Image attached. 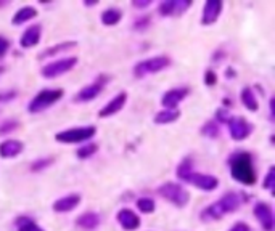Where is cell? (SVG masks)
<instances>
[{
    "label": "cell",
    "mask_w": 275,
    "mask_h": 231,
    "mask_svg": "<svg viewBox=\"0 0 275 231\" xmlns=\"http://www.w3.org/2000/svg\"><path fill=\"white\" fill-rule=\"evenodd\" d=\"M206 83H208V85L216 83V74H214L212 71H208V72H206Z\"/></svg>",
    "instance_id": "obj_34"
},
{
    "label": "cell",
    "mask_w": 275,
    "mask_h": 231,
    "mask_svg": "<svg viewBox=\"0 0 275 231\" xmlns=\"http://www.w3.org/2000/svg\"><path fill=\"white\" fill-rule=\"evenodd\" d=\"M97 150H99V146L95 143H87V144H84L82 148L77 150V157H79V159H87V157L95 154V151H97Z\"/></svg>",
    "instance_id": "obj_27"
},
{
    "label": "cell",
    "mask_w": 275,
    "mask_h": 231,
    "mask_svg": "<svg viewBox=\"0 0 275 231\" xmlns=\"http://www.w3.org/2000/svg\"><path fill=\"white\" fill-rule=\"evenodd\" d=\"M230 172L232 177L240 181L243 185H254L256 181V172L253 169V162L251 157L246 153H238L230 159Z\"/></svg>",
    "instance_id": "obj_2"
},
{
    "label": "cell",
    "mask_w": 275,
    "mask_h": 231,
    "mask_svg": "<svg viewBox=\"0 0 275 231\" xmlns=\"http://www.w3.org/2000/svg\"><path fill=\"white\" fill-rule=\"evenodd\" d=\"M117 222L121 223L124 229H135L140 225V218L129 209H123L117 214Z\"/></svg>",
    "instance_id": "obj_18"
},
{
    "label": "cell",
    "mask_w": 275,
    "mask_h": 231,
    "mask_svg": "<svg viewBox=\"0 0 275 231\" xmlns=\"http://www.w3.org/2000/svg\"><path fill=\"white\" fill-rule=\"evenodd\" d=\"M221 10H222V2L221 0H208L205 10H203V24H212L216 23V19L221 15Z\"/></svg>",
    "instance_id": "obj_11"
},
{
    "label": "cell",
    "mask_w": 275,
    "mask_h": 231,
    "mask_svg": "<svg viewBox=\"0 0 275 231\" xmlns=\"http://www.w3.org/2000/svg\"><path fill=\"white\" fill-rule=\"evenodd\" d=\"M16 228L18 231H44L37 223L32 222L28 217H19L16 220Z\"/></svg>",
    "instance_id": "obj_25"
},
{
    "label": "cell",
    "mask_w": 275,
    "mask_h": 231,
    "mask_svg": "<svg viewBox=\"0 0 275 231\" xmlns=\"http://www.w3.org/2000/svg\"><path fill=\"white\" fill-rule=\"evenodd\" d=\"M81 202V196L79 194H69V196H65L62 199L55 201L53 204V211L55 212H69L76 209V205Z\"/></svg>",
    "instance_id": "obj_17"
},
{
    "label": "cell",
    "mask_w": 275,
    "mask_h": 231,
    "mask_svg": "<svg viewBox=\"0 0 275 231\" xmlns=\"http://www.w3.org/2000/svg\"><path fill=\"white\" fill-rule=\"evenodd\" d=\"M219 202L222 205V209L225 211V214H230L240 207L243 202V198L240 196V193H227L225 196H222L219 199Z\"/></svg>",
    "instance_id": "obj_16"
},
{
    "label": "cell",
    "mask_w": 275,
    "mask_h": 231,
    "mask_svg": "<svg viewBox=\"0 0 275 231\" xmlns=\"http://www.w3.org/2000/svg\"><path fill=\"white\" fill-rule=\"evenodd\" d=\"M203 133L208 135V137H211V138H214V137L219 135V127H218L216 122H208L205 127H203Z\"/></svg>",
    "instance_id": "obj_29"
},
{
    "label": "cell",
    "mask_w": 275,
    "mask_h": 231,
    "mask_svg": "<svg viewBox=\"0 0 275 231\" xmlns=\"http://www.w3.org/2000/svg\"><path fill=\"white\" fill-rule=\"evenodd\" d=\"M227 124H229L230 137L233 140H245L251 132V125L242 117H230Z\"/></svg>",
    "instance_id": "obj_9"
},
{
    "label": "cell",
    "mask_w": 275,
    "mask_h": 231,
    "mask_svg": "<svg viewBox=\"0 0 275 231\" xmlns=\"http://www.w3.org/2000/svg\"><path fill=\"white\" fill-rule=\"evenodd\" d=\"M41 32H42V28H41V24H34V26L28 28L25 31V34L21 35V47H25V48H31L34 45H37L39 40H41Z\"/></svg>",
    "instance_id": "obj_14"
},
{
    "label": "cell",
    "mask_w": 275,
    "mask_h": 231,
    "mask_svg": "<svg viewBox=\"0 0 275 231\" xmlns=\"http://www.w3.org/2000/svg\"><path fill=\"white\" fill-rule=\"evenodd\" d=\"M35 15H37V11H35L34 7H23L21 10L16 11L11 21H13V24H23V23L29 21L31 18H34Z\"/></svg>",
    "instance_id": "obj_22"
},
{
    "label": "cell",
    "mask_w": 275,
    "mask_h": 231,
    "mask_svg": "<svg viewBox=\"0 0 275 231\" xmlns=\"http://www.w3.org/2000/svg\"><path fill=\"white\" fill-rule=\"evenodd\" d=\"M187 95H188V90H187V89H174V90H169V92H166L164 96H163V104H164L167 109H175V106L181 103Z\"/></svg>",
    "instance_id": "obj_15"
},
{
    "label": "cell",
    "mask_w": 275,
    "mask_h": 231,
    "mask_svg": "<svg viewBox=\"0 0 275 231\" xmlns=\"http://www.w3.org/2000/svg\"><path fill=\"white\" fill-rule=\"evenodd\" d=\"M273 177H275V170H273V167H270V170H269L267 175H266L264 183H262V186H264L266 190H273V183H275Z\"/></svg>",
    "instance_id": "obj_30"
},
{
    "label": "cell",
    "mask_w": 275,
    "mask_h": 231,
    "mask_svg": "<svg viewBox=\"0 0 275 231\" xmlns=\"http://www.w3.org/2000/svg\"><path fill=\"white\" fill-rule=\"evenodd\" d=\"M8 47H10V42H8L5 37H2V35H0V58L5 56V53H7V50H8Z\"/></svg>",
    "instance_id": "obj_32"
},
{
    "label": "cell",
    "mask_w": 275,
    "mask_h": 231,
    "mask_svg": "<svg viewBox=\"0 0 275 231\" xmlns=\"http://www.w3.org/2000/svg\"><path fill=\"white\" fill-rule=\"evenodd\" d=\"M177 177L185 180L187 183H192L193 186H197L200 190H205V191H212V190H216L218 185H219V180L216 177L193 172L192 161H190V159H185L181 165H179Z\"/></svg>",
    "instance_id": "obj_1"
},
{
    "label": "cell",
    "mask_w": 275,
    "mask_h": 231,
    "mask_svg": "<svg viewBox=\"0 0 275 231\" xmlns=\"http://www.w3.org/2000/svg\"><path fill=\"white\" fill-rule=\"evenodd\" d=\"M242 101L249 109V111H258L259 104H258V100H256V96H254V93H253V90H251V89H243Z\"/></svg>",
    "instance_id": "obj_24"
},
{
    "label": "cell",
    "mask_w": 275,
    "mask_h": 231,
    "mask_svg": "<svg viewBox=\"0 0 275 231\" xmlns=\"http://www.w3.org/2000/svg\"><path fill=\"white\" fill-rule=\"evenodd\" d=\"M254 215H256L259 223L262 225V228H264L266 231H272L273 229V214H272V209H270L269 204H266V202L256 204Z\"/></svg>",
    "instance_id": "obj_10"
},
{
    "label": "cell",
    "mask_w": 275,
    "mask_h": 231,
    "mask_svg": "<svg viewBox=\"0 0 275 231\" xmlns=\"http://www.w3.org/2000/svg\"><path fill=\"white\" fill-rule=\"evenodd\" d=\"M171 65V59L167 56H154V58H148L143 59V61L137 63L134 68V74L137 77H145L147 74H153V72H158L166 69Z\"/></svg>",
    "instance_id": "obj_4"
},
{
    "label": "cell",
    "mask_w": 275,
    "mask_h": 231,
    "mask_svg": "<svg viewBox=\"0 0 275 231\" xmlns=\"http://www.w3.org/2000/svg\"><path fill=\"white\" fill-rule=\"evenodd\" d=\"M76 42H63V44H58L55 47H50V48H47V50L44 53L39 55V58H47V56H53L55 53H60V52H63V50H69L71 47H74Z\"/></svg>",
    "instance_id": "obj_26"
},
{
    "label": "cell",
    "mask_w": 275,
    "mask_h": 231,
    "mask_svg": "<svg viewBox=\"0 0 275 231\" xmlns=\"http://www.w3.org/2000/svg\"><path fill=\"white\" fill-rule=\"evenodd\" d=\"M126 100H127V95H126L124 92H123V93H119V95H116L114 98H113L108 104L103 106V108L100 109L99 116H100V117H108V116L116 114L117 111H121V109H123Z\"/></svg>",
    "instance_id": "obj_13"
},
{
    "label": "cell",
    "mask_w": 275,
    "mask_h": 231,
    "mask_svg": "<svg viewBox=\"0 0 275 231\" xmlns=\"http://www.w3.org/2000/svg\"><path fill=\"white\" fill-rule=\"evenodd\" d=\"M137 207L143 214H151L154 211V201L151 198H140L137 201Z\"/></svg>",
    "instance_id": "obj_28"
},
{
    "label": "cell",
    "mask_w": 275,
    "mask_h": 231,
    "mask_svg": "<svg viewBox=\"0 0 275 231\" xmlns=\"http://www.w3.org/2000/svg\"><path fill=\"white\" fill-rule=\"evenodd\" d=\"M151 2L150 0H142V2H134V7H139V8H143V7H148Z\"/></svg>",
    "instance_id": "obj_37"
},
{
    "label": "cell",
    "mask_w": 275,
    "mask_h": 231,
    "mask_svg": "<svg viewBox=\"0 0 275 231\" xmlns=\"http://www.w3.org/2000/svg\"><path fill=\"white\" fill-rule=\"evenodd\" d=\"M179 116H181V113H179L177 109H164V111H161L154 116V122L156 124H169V122H174Z\"/></svg>",
    "instance_id": "obj_23"
},
{
    "label": "cell",
    "mask_w": 275,
    "mask_h": 231,
    "mask_svg": "<svg viewBox=\"0 0 275 231\" xmlns=\"http://www.w3.org/2000/svg\"><path fill=\"white\" fill-rule=\"evenodd\" d=\"M76 63H77V58H74V56L58 59V61H53V63H50V65H45V66L42 68V76L52 79V77H56V76H60V74H65L66 71L73 69Z\"/></svg>",
    "instance_id": "obj_7"
},
{
    "label": "cell",
    "mask_w": 275,
    "mask_h": 231,
    "mask_svg": "<svg viewBox=\"0 0 275 231\" xmlns=\"http://www.w3.org/2000/svg\"><path fill=\"white\" fill-rule=\"evenodd\" d=\"M192 5L188 0H166L158 8V11L163 16H179L185 13V10Z\"/></svg>",
    "instance_id": "obj_8"
},
{
    "label": "cell",
    "mask_w": 275,
    "mask_h": 231,
    "mask_svg": "<svg viewBox=\"0 0 275 231\" xmlns=\"http://www.w3.org/2000/svg\"><path fill=\"white\" fill-rule=\"evenodd\" d=\"M50 162H52V159L50 157H47V159H39L37 162H34L31 167H32V170H41V169H45Z\"/></svg>",
    "instance_id": "obj_31"
},
{
    "label": "cell",
    "mask_w": 275,
    "mask_h": 231,
    "mask_svg": "<svg viewBox=\"0 0 275 231\" xmlns=\"http://www.w3.org/2000/svg\"><path fill=\"white\" fill-rule=\"evenodd\" d=\"M123 18V13L117 8H108L102 13V23L106 24V26H114Z\"/></svg>",
    "instance_id": "obj_21"
},
{
    "label": "cell",
    "mask_w": 275,
    "mask_h": 231,
    "mask_svg": "<svg viewBox=\"0 0 275 231\" xmlns=\"http://www.w3.org/2000/svg\"><path fill=\"white\" fill-rule=\"evenodd\" d=\"M11 127H16V122H11V124H4L2 127H0V133H4V132H10V130H13Z\"/></svg>",
    "instance_id": "obj_36"
},
{
    "label": "cell",
    "mask_w": 275,
    "mask_h": 231,
    "mask_svg": "<svg viewBox=\"0 0 275 231\" xmlns=\"http://www.w3.org/2000/svg\"><path fill=\"white\" fill-rule=\"evenodd\" d=\"M95 135V127H76V129H69L56 133V141L62 143H81V141H87Z\"/></svg>",
    "instance_id": "obj_6"
},
{
    "label": "cell",
    "mask_w": 275,
    "mask_h": 231,
    "mask_svg": "<svg viewBox=\"0 0 275 231\" xmlns=\"http://www.w3.org/2000/svg\"><path fill=\"white\" fill-rule=\"evenodd\" d=\"M230 231H249V228H248V225H245V223H237L235 226H232Z\"/></svg>",
    "instance_id": "obj_35"
},
{
    "label": "cell",
    "mask_w": 275,
    "mask_h": 231,
    "mask_svg": "<svg viewBox=\"0 0 275 231\" xmlns=\"http://www.w3.org/2000/svg\"><path fill=\"white\" fill-rule=\"evenodd\" d=\"M105 80H106V79L103 77V79H100V80H97V82H93V83L87 85V87H84V89L76 95V101H90V100L95 98V96H99L100 92H102V89H103V82H105Z\"/></svg>",
    "instance_id": "obj_12"
},
{
    "label": "cell",
    "mask_w": 275,
    "mask_h": 231,
    "mask_svg": "<svg viewBox=\"0 0 275 231\" xmlns=\"http://www.w3.org/2000/svg\"><path fill=\"white\" fill-rule=\"evenodd\" d=\"M23 151V143L18 140H5L0 143V156L2 157H15Z\"/></svg>",
    "instance_id": "obj_19"
},
{
    "label": "cell",
    "mask_w": 275,
    "mask_h": 231,
    "mask_svg": "<svg viewBox=\"0 0 275 231\" xmlns=\"http://www.w3.org/2000/svg\"><path fill=\"white\" fill-rule=\"evenodd\" d=\"M62 96H63V90L62 89H47V90H42V92H39L31 100L28 109H29L31 113L44 111V109H47L49 106H52L53 103H56L60 98H62Z\"/></svg>",
    "instance_id": "obj_3"
},
{
    "label": "cell",
    "mask_w": 275,
    "mask_h": 231,
    "mask_svg": "<svg viewBox=\"0 0 275 231\" xmlns=\"http://www.w3.org/2000/svg\"><path fill=\"white\" fill-rule=\"evenodd\" d=\"M77 225L86 228V229H93L100 225V217L95 212H87V214H84L77 218Z\"/></svg>",
    "instance_id": "obj_20"
},
{
    "label": "cell",
    "mask_w": 275,
    "mask_h": 231,
    "mask_svg": "<svg viewBox=\"0 0 275 231\" xmlns=\"http://www.w3.org/2000/svg\"><path fill=\"white\" fill-rule=\"evenodd\" d=\"M158 193L164 199H167L169 202L175 204L177 207H184V205L188 202L190 196L188 193L177 183H164L158 188Z\"/></svg>",
    "instance_id": "obj_5"
},
{
    "label": "cell",
    "mask_w": 275,
    "mask_h": 231,
    "mask_svg": "<svg viewBox=\"0 0 275 231\" xmlns=\"http://www.w3.org/2000/svg\"><path fill=\"white\" fill-rule=\"evenodd\" d=\"M15 96H16L15 90H10L7 93H0V101H10L11 98H15Z\"/></svg>",
    "instance_id": "obj_33"
}]
</instances>
